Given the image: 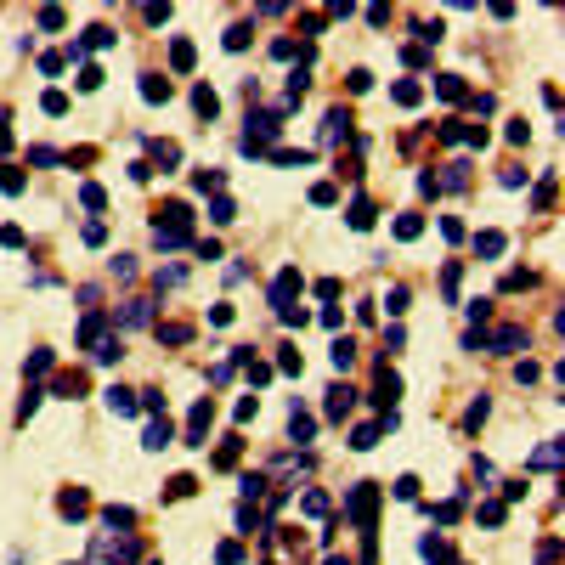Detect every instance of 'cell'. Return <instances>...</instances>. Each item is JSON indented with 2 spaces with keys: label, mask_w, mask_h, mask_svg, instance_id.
<instances>
[{
  "label": "cell",
  "mask_w": 565,
  "mask_h": 565,
  "mask_svg": "<svg viewBox=\"0 0 565 565\" xmlns=\"http://www.w3.org/2000/svg\"><path fill=\"white\" fill-rule=\"evenodd\" d=\"M97 85H102V68L85 63V68H79V91H97Z\"/></svg>",
  "instance_id": "35"
},
{
  "label": "cell",
  "mask_w": 565,
  "mask_h": 565,
  "mask_svg": "<svg viewBox=\"0 0 565 565\" xmlns=\"http://www.w3.org/2000/svg\"><path fill=\"white\" fill-rule=\"evenodd\" d=\"M102 339H108V322H102V311H85V322H79V345H85V351H97Z\"/></svg>",
  "instance_id": "6"
},
{
  "label": "cell",
  "mask_w": 565,
  "mask_h": 565,
  "mask_svg": "<svg viewBox=\"0 0 565 565\" xmlns=\"http://www.w3.org/2000/svg\"><path fill=\"white\" fill-rule=\"evenodd\" d=\"M193 187H198V193H221V170H198Z\"/></svg>",
  "instance_id": "31"
},
{
  "label": "cell",
  "mask_w": 565,
  "mask_h": 565,
  "mask_svg": "<svg viewBox=\"0 0 565 565\" xmlns=\"http://www.w3.org/2000/svg\"><path fill=\"white\" fill-rule=\"evenodd\" d=\"M373 441H379V424H357V429H351V447H357V452H368Z\"/></svg>",
  "instance_id": "23"
},
{
  "label": "cell",
  "mask_w": 565,
  "mask_h": 565,
  "mask_svg": "<svg viewBox=\"0 0 565 565\" xmlns=\"http://www.w3.org/2000/svg\"><path fill=\"white\" fill-rule=\"evenodd\" d=\"M351 227H357V232H368V227H373V204H368V198H357V204H351Z\"/></svg>",
  "instance_id": "24"
},
{
  "label": "cell",
  "mask_w": 565,
  "mask_h": 565,
  "mask_svg": "<svg viewBox=\"0 0 565 565\" xmlns=\"http://www.w3.org/2000/svg\"><path fill=\"white\" fill-rule=\"evenodd\" d=\"M0 193H23V170H12V164H0Z\"/></svg>",
  "instance_id": "27"
},
{
  "label": "cell",
  "mask_w": 565,
  "mask_h": 565,
  "mask_svg": "<svg viewBox=\"0 0 565 565\" xmlns=\"http://www.w3.org/2000/svg\"><path fill=\"white\" fill-rule=\"evenodd\" d=\"M345 130H351V113H345V108H328V119H322V142H339Z\"/></svg>",
  "instance_id": "12"
},
{
  "label": "cell",
  "mask_w": 565,
  "mask_h": 565,
  "mask_svg": "<svg viewBox=\"0 0 565 565\" xmlns=\"http://www.w3.org/2000/svg\"><path fill=\"white\" fill-rule=\"evenodd\" d=\"M328 565H351V559H328Z\"/></svg>",
  "instance_id": "52"
},
{
  "label": "cell",
  "mask_w": 565,
  "mask_h": 565,
  "mask_svg": "<svg viewBox=\"0 0 565 565\" xmlns=\"http://www.w3.org/2000/svg\"><path fill=\"white\" fill-rule=\"evenodd\" d=\"M481 345H492V351H520V345H526V328H520V322H503L498 334H481Z\"/></svg>",
  "instance_id": "4"
},
{
  "label": "cell",
  "mask_w": 565,
  "mask_h": 565,
  "mask_svg": "<svg viewBox=\"0 0 565 565\" xmlns=\"http://www.w3.org/2000/svg\"><path fill=\"white\" fill-rule=\"evenodd\" d=\"M153 283H158V288H176V283H181V266H158Z\"/></svg>",
  "instance_id": "43"
},
{
  "label": "cell",
  "mask_w": 565,
  "mask_h": 565,
  "mask_svg": "<svg viewBox=\"0 0 565 565\" xmlns=\"http://www.w3.org/2000/svg\"><path fill=\"white\" fill-rule=\"evenodd\" d=\"M113 277H124V283H130V277H136V260H130V254H119V260H113Z\"/></svg>",
  "instance_id": "47"
},
{
  "label": "cell",
  "mask_w": 565,
  "mask_h": 565,
  "mask_svg": "<svg viewBox=\"0 0 565 565\" xmlns=\"http://www.w3.org/2000/svg\"><path fill=\"white\" fill-rule=\"evenodd\" d=\"M102 526H136V509H124V503H108V509H102Z\"/></svg>",
  "instance_id": "17"
},
{
  "label": "cell",
  "mask_w": 565,
  "mask_h": 565,
  "mask_svg": "<svg viewBox=\"0 0 565 565\" xmlns=\"http://www.w3.org/2000/svg\"><path fill=\"white\" fill-rule=\"evenodd\" d=\"M51 362H57L51 351H34V357H28V373H51Z\"/></svg>",
  "instance_id": "44"
},
{
  "label": "cell",
  "mask_w": 565,
  "mask_h": 565,
  "mask_svg": "<svg viewBox=\"0 0 565 565\" xmlns=\"http://www.w3.org/2000/svg\"><path fill=\"white\" fill-rule=\"evenodd\" d=\"M40 108H46V113H68V97H63V91H46V97H40Z\"/></svg>",
  "instance_id": "38"
},
{
  "label": "cell",
  "mask_w": 565,
  "mask_h": 565,
  "mask_svg": "<svg viewBox=\"0 0 565 565\" xmlns=\"http://www.w3.org/2000/svg\"><path fill=\"white\" fill-rule=\"evenodd\" d=\"M532 469H559V441H543L532 452Z\"/></svg>",
  "instance_id": "19"
},
{
  "label": "cell",
  "mask_w": 565,
  "mask_h": 565,
  "mask_svg": "<svg viewBox=\"0 0 565 565\" xmlns=\"http://www.w3.org/2000/svg\"><path fill=\"white\" fill-rule=\"evenodd\" d=\"M147 322H153V306H147V300H124L119 328H147Z\"/></svg>",
  "instance_id": "8"
},
{
  "label": "cell",
  "mask_w": 565,
  "mask_h": 565,
  "mask_svg": "<svg viewBox=\"0 0 565 565\" xmlns=\"http://www.w3.org/2000/svg\"><path fill=\"white\" fill-rule=\"evenodd\" d=\"M384 306H390V317H402V311H407V288L396 283V288H390V294H384Z\"/></svg>",
  "instance_id": "34"
},
{
  "label": "cell",
  "mask_w": 565,
  "mask_h": 565,
  "mask_svg": "<svg viewBox=\"0 0 565 565\" xmlns=\"http://www.w3.org/2000/svg\"><path fill=\"white\" fill-rule=\"evenodd\" d=\"M63 63H68V57H63V51H46V57H40V74H57V68H63Z\"/></svg>",
  "instance_id": "50"
},
{
  "label": "cell",
  "mask_w": 565,
  "mask_h": 565,
  "mask_svg": "<svg viewBox=\"0 0 565 565\" xmlns=\"http://www.w3.org/2000/svg\"><path fill=\"white\" fill-rule=\"evenodd\" d=\"M57 509H63V514H68V520H79V514H85V509H91V498H85V492H79V486H74V492H63V503H57Z\"/></svg>",
  "instance_id": "16"
},
{
  "label": "cell",
  "mask_w": 565,
  "mask_h": 565,
  "mask_svg": "<svg viewBox=\"0 0 565 565\" xmlns=\"http://www.w3.org/2000/svg\"><path fill=\"white\" fill-rule=\"evenodd\" d=\"M238 526H243V532H260V526H266V520H260L254 509H238Z\"/></svg>",
  "instance_id": "48"
},
{
  "label": "cell",
  "mask_w": 565,
  "mask_h": 565,
  "mask_svg": "<svg viewBox=\"0 0 565 565\" xmlns=\"http://www.w3.org/2000/svg\"><path fill=\"white\" fill-rule=\"evenodd\" d=\"M209 221H215V227H227V221H238V209H232V198H215V204H209Z\"/></svg>",
  "instance_id": "25"
},
{
  "label": "cell",
  "mask_w": 565,
  "mask_h": 565,
  "mask_svg": "<svg viewBox=\"0 0 565 565\" xmlns=\"http://www.w3.org/2000/svg\"><path fill=\"white\" fill-rule=\"evenodd\" d=\"M142 97H147V102H170V79H158V74H142Z\"/></svg>",
  "instance_id": "14"
},
{
  "label": "cell",
  "mask_w": 565,
  "mask_h": 565,
  "mask_svg": "<svg viewBox=\"0 0 565 565\" xmlns=\"http://www.w3.org/2000/svg\"><path fill=\"white\" fill-rule=\"evenodd\" d=\"M193 108H198L204 119H215V113H221V97H215L209 85H198V91H193Z\"/></svg>",
  "instance_id": "15"
},
{
  "label": "cell",
  "mask_w": 565,
  "mask_h": 565,
  "mask_svg": "<svg viewBox=\"0 0 565 565\" xmlns=\"http://www.w3.org/2000/svg\"><path fill=\"white\" fill-rule=\"evenodd\" d=\"M108 407H113L119 418H130V413H142V407H136V390H124V384H113V390H108Z\"/></svg>",
  "instance_id": "11"
},
{
  "label": "cell",
  "mask_w": 565,
  "mask_h": 565,
  "mask_svg": "<svg viewBox=\"0 0 565 565\" xmlns=\"http://www.w3.org/2000/svg\"><path fill=\"white\" fill-rule=\"evenodd\" d=\"M481 526H503V503H481Z\"/></svg>",
  "instance_id": "45"
},
{
  "label": "cell",
  "mask_w": 565,
  "mask_h": 565,
  "mask_svg": "<svg viewBox=\"0 0 565 565\" xmlns=\"http://www.w3.org/2000/svg\"><path fill=\"white\" fill-rule=\"evenodd\" d=\"M486 413H492V402L481 396V402H469V413H464V429H481L486 424Z\"/></svg>",
  "instance_id": "22"
},
{
  "label": "cell",
  "mask_w": 565,
  "mask_h": 565,
  "mask_svg": "<svg viewBox=\"0 0 565 565\" xmlns=\"http://www.w3.org/2000/svg\"><path fill=\"white\" fill-rule=\"evenodd\" d=\"M193 486H198V481H193V475H176V481H170V498H187Z\"/></svg>",
  "instance_id": "49"
},
{
  "label": "cell",
  "mask_w": 565,
  "mask_h": 565,
  "mask_svg": "<svg viewBox=\"0 0 565 565\" xmlns=\"http://www.w3.org/2000/svg\"><path fill=\"white\" fill-rule=\"evenodd\" d=\"M277 373H306V362H300V351H283V357H277Z\"/></svg>",
  "instance_id": "39"
},
{
  "label": "cell",
  "mask_w": 565,
  "mask_h": 565,
  "mask_svg": "<svg viewBox=\"0 0 565 565\" xmlns=\"http://www.w3.org/2000/svg\"><path fill=\"white\" fill-rule=\"evenodd\" d=\"M153 158H158V164H176L181 147H176V142H153Z\"/></svg>",
  "instance_id": "36"
},
{
  "label": "cell",
  "mask_w": 565,
  "mask_h": 565,
  "mask_svg": "<svg viewBox=\"0 0 565 565\" xmlns=\"http://www.w3.org/2000/svg\"><path fill=\"white\" fill-rule=\"evenodd\" d=\"M441 142H452V147H486V124L447 119V124H441Z\"/></svg>",
  "instance_id": "2"
},
{
  "label": "cell",
  "mask_w": 565,
  "mask_h": 565,
  "mask_svg": "<svg viewBox=\"0 0 565 565\" xmlns=\"http://www.w3.org/2000/svg\"><path fill=\"white\" fill-rule=\"evenodd\" d=\"M272 481H266V475H243V498H260V492H266Z\"/></svg>",
  "instance_id": "41"
},
{
  "label": "cell",
  "mask_w": 565,
  "mask_h": 565,
  "mask_svg": "<svg viewBox=\"0 0 565 565\" xmlns=\"http://www.w3.org/2000/svg\"><path fill=\"white\" fill-rule=\"evenodd\" d=\"M102 559H108V565H136V559H142V543H136V537H108V543H102Z\"/></svg>",
  "instance_id": "3"
},
{
  "label": "cell",
  "mask_w": 565,
  "mask_h": 565,
  "mask_svg": "<svg viewBox=\"0 0 565 565\" xmlns=\"http://www.w3.org/2000/svg\"><path fill=\"white\" fill-rule=\"evenodd\" d=\"M215 464H221V469H232V464H238V441H227L221 452H215Z\"/></svg>",
  "instance_id": "51"
},
{
  "label": "cell",
  "mask_w": 565,
  "mask_h": 565,
  "mask_svg": "<svg viewBox=\"0 0 565 565\" xmlns=\"http://www.w3.org/2000/svg\"><path fill=\"white\" fill-rule=\"evenodd\" d=\"M351 407H357V390H351V384H334V390H328V418H345Z\"/></svg>",
  "instance_id": "9"
},
{
  "label": "cell",
  "mask_w": 565,
  "mask_h": 565,
  "mask_svg": "<svg viewBox=\"0 0 565 565\" xmlns=\"http://www.w3.org/2000/svg\"><path fill=\"white\" fill-rule=\"evenodd\" d=\"M436 91H441L447 102H464V79H458V74H441V79H436Z\"/></svg>",
  "instance_id": "21"
},
{
  "label": "cell",
  "mask_w": 565,
  "mask_h": 565,
  "mask_svg": "<svg viewBox=\"0 0 565 565\" xmlns=\"http://www.w3.org/2000/svg\"><path fill=\"white\" fill-rule=\"evenodd\" d=\"M170 441H176L170 418H153V424H147V436H142V447H147V452H158V447H170Z\"/></svg>",
  "instance_id": "10"
},
{
  "label": "cell",
  "mask_w": 565,
  "mask_h": 565,
  "mask_svg": "<svg viewBox=\"0 0 565 565\" xmlns=\"http://www.w3.org/2000/svg\"><path fill=\"white\" fill-rule=\"evenodd\" d=\"M249 384H254V390H260V384H272V368H266V362H254V357H249Z\"/></svg>",
  "instance_id": "37"
},
{
  "label": "cell",
  "mask_w": 565,
  "mask_h": 565,
  "mask_svg": "<svg viewBox=\"0 0 565 565\" xmlns=\"http://www.w3.org/2000/svg\"><path fill=\"white\" fill-rule=\"evenodd\" d=\"M294 288H300V272H294V266H283V272H277V283H272V306H277V311L294 300Z\"/></svg>",
  "instance_id": "7"
},
{
  "label": "cell",
  "mask_w": 565,
  "mask_h": 565,
  "mask_svg": "<svg viewBox=\"0 0 565 565\" xmlns=\"http://www.w3.org/2000/svg\"><path fill=\"white\" fill-rule=\"evenodd\" d=\"M373 509H379V486H373V481L351 486V498H345V520H357V526L368 532V526H373Z\"/></svg>",
  "instance_id": "1"
},
{
  "label": "cell",
  "mask_w": 565,
  "mask_h": 565,
  "mask_svg": "<svg viewBox=\"0 0 565 565\" xmlns=\"http://www.w3.org/2000/svg\"><path fill=\"white\" fill-rule=\"evenodd\" d=\"M396 498H402V503H413V498H418V481H413V475H402V481H396Z\"/></svg>",
  "instance_id": "46"
},
{
  "label": "cell",
  "mask_w": 565,
  "mask_h": 565,
  "mask_svg": "<svg viewBox=\"0 0 565 565\" xmlns=\"http://www.w3.org/2000/svg\"><path fill=\"white\" fill-rule=\"evenodd\" d=\"M351 362H357V351H351V339H339V345H334V368H339V373H351Z\"/></svg>",
  "instance_id": "30"
},
{
  "label": "cell",
  "mask_w": 565,
  "mask_h": 565,
  "mask_svg": "<svg viewBox=\"0 0 565 565\" xmlns=\"http://www.w3.org/2000/svg\"><path fill=\"white\" fill-rule=\"evenodd\" d=\"M209 418H215V402L204 396V402L193 407V424H187V447H204V429H209Z\"/></svg>",
  "instance_id": "5"
},
{
  "label": "cell",
  "mask_w": 565,
  "mask_h": 565,
  "mask_svg": "<svg viewBox=\"0 0 565 565\" xmlns=\"http://www.w3.org/2000/svg\"><path fill=\"white\" fill-rule=\"evenodd\" d=\"M158 339H164V345H187L193 328H187V322H158Z\"/></svg>",
  "instance_id": "20"
},
{
  "label": "cell",
  "mask_w": 565,
  "mask_h": 565,
  "mask_svg": "<svg viewBox=\"0 0 565 565\" xmlns=\"http://www.w3.org/2000/svg\"><path fill=\"white\" fill-rule=\"evenodd\" d=\"M390 97H396L402 108H418V97H424V91H418V85H413V79H402V85H396V91H390Z\"/></svg>",
  "instance_id": "28"
},
{
  "label": "cell",
  "mask_w": 565,
  "mask_h": 565,
  "mask_svg": "<svg viewBox=\"0 0 565 565\" xmlns=\"http://www.w3.org/2000/svg\"><path fill=\"white\" fill-rule=\"evenodd\" d=\"M475 249H481L486 260H498V254H503V232H481V238H475Z\"/></svg>",
  "instance_id": "26"
},
{
  "label": "cell",
  "mask_w": 565,
  "mask_h": 565,
  "mask_svg": "<svg viewBox=\"0 0 565 565\" xmlns=\"http://www.w3.org/2000/svg\"><path fill=\"white\" fill-rule=\"evenodd\" d=\"M272 164H311V153H300V147H277Z\"/></svg>",
  "instance_id": "33"
},
{
  "label": "cell",
  "mask_w": 565,
  "mask_h": 565,
  "mask_svg": "<svg viewBox=\"0 0 565 565\" xmlns=\"http://www.w3.org/2000/svg\"><path fill=\"white\" fill-rule=\"evenodd\" d=\"M243 46H249V23H232L227 28V51H243Z\"/></svg>",
  "instance_id": "32"
},
{
  "label": "cell",
  "mask_w": 565,
  "mask_h": 565,
  "mask_svg": "<svg viewBox=\"0 0 565 565\" xmlns=\"http://www.w3.org/2000/svg\"><path fill=\"white\" fill-rule=\"evenodd\" d=\"M418 232H424V221H418V215H402V221H396V238H402V243H413Z\"/></svg>",
  "instance_id": "29"
},
{
  "label": "cell",
  "mask_w": 565,
  "mask_h": 565,
  "mask_svg": "<svg viewBox=\"0 0 565 565\" xmlns=\"http://www.w3.org/2000/svg\"><path fill=\"white\" fill-rule=\"evenodd\" d=\"M79 204H85V209H102V187L85 181V187H79Z\"/></svg>",
  "instance_id": "42"
},
{
  "label": "cell",
  "mask_w": 565,
  "mask_h": 565,
  "mask_svg": "<svg viewBox=\"0 0 565 565\" xmlns=\"http://www.w3.org/2000/svg\"><path fill=\"white\" fill-rule=\"evenodd\" d=\"M288 436H294V441H300V447H306V441H311V436H317V418H311V413H300V407H294V418H288Z\"/></svg>",
  "instance_id": "13"
},
{
  "label": "cell",
  "mask_w": 565,
  "mask_h": 565,
  "mask_svg": "<svg viewBox=\"0 0 565 565\" xmlns=\"http://www.w3.org/2000/svg\"><path fill=\"white\" fill-rule=\"evenodd\" d=\"M170 68H176V74L193 68V46H187V40H170Z\"/></svg>",
  "instance_id": "18"
},
{
  "label": "cell",
  "mask_w": 565,
  "mask_h": 565,
  "mask_svg": "<svg viewBox=\"0 0 565 565\" xmlns=\"http://www.w3.org/2000/svg\"><path fill=\"white\" fill-rule=\"evenodd\" d=\"M300 509H306V514L317 520V514H328V498H322V492H306V503H300Z\"/></svg>",
  "instance_id": "40"
}]
</instances>
